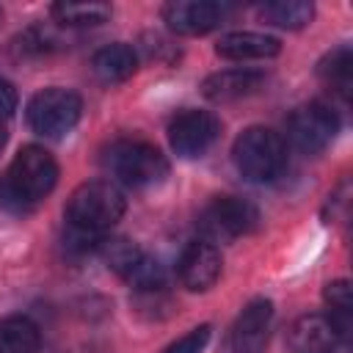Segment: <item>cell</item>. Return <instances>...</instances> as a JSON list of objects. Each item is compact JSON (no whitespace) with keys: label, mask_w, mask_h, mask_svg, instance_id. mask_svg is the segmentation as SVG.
Instances as JSON below:
<instances>
[{"label":"cell","mask_w":353,"mask_h":353,"mask_svg":"<svg viewBox=\"0 0 353 353\" xmlns=\"http://www.w3.org/2000/svg\"><path fill=\"white\" fill-rule=\"evenodd\" d=\"M66 223L72 234L102 237L124 215V193L110 179H91L72 190L66 199Z\"/></svg>","instance_id":"7a4b0ae2"},{"label":"cell","mask_w":353,"mask_h":353,"mask_svg":"<svg viewBox=\"0 0 353 353\" xmlns=\"http://www.w3.org/2000/svg\"><path fill=\"white\" fill-rule=\"evenodd\" d=\"M52 17L69 28H85V25L105 22L110 17V6H105V3H55Z\"/></svg>","instance_id":"ffe728a7"},{"label":"cell","mask_w":353,"mask_h":353,"mask_svg":"<svg viewBox=\"0 0 353 353\" xmlns=\"http://www.w3.org/2000/svg\"><path fill=\"white\" fill-rule=\"evenodd\" d=\"M218 132H221V124L212 113L188 108L171 119L168 143L179 157H199L215 143Z\"/></svg>","instance_id":"ba28073f"},{"label":"cell","mask_w":353,"mask_h":353,"mask_svg":"<svg viewBox=\"0 0 353 353\" xmlns=\"http://www.w3.org/2000/svg\"><path fill=\"white\" fill-rule=\"evenodd\" d=\"M97 251L102 254V259H105L121 279H127V276L135 270V265L146 256V251H143L141 245H135V243H130V240H124V237H102L99 245H97Z\"/></svg>","instance_id":"d6986e66"},{"label":"cell","mask_w":353,"mask_h":353,"mask_svg":"<svg viewBox=\"0 0 353 353\" xmlns=\"http://www.w3.org/2000/svg\"><path fill=\"white\" fill-rule=\"evenodd\" d=\"M14 110H17V88L6 77H0V119L6 121Z\"/></svg>","instance_id":"603a6c76"},{"label":"cell","mask_w":353,"mask_h":353,"mask_svg":"<svg viewBox=\"0 0 353 353\" xmlns=\"http://www.w3.org/2000/svg\"><path fill=\"white\" fill-rule=\"evenodd\" d=\"M320 77H323V83L331 88V91H336L339 97H350V88H353V52H350V47L347 44H342V47H336L334 52H328L323 61H320Z\"/></svg>","instance_id":"e0dca14e"},{"label":"cell","mask_w":353,"mask_h":353,"mask_svg":"<svg viewBox=\"0 0 353 353\" xmlns=\"http://www.w3.org/2000/svg\"><path fill=\"white\" fill-rule=\"evenodd\" d=\"M270 323H273V303L265 301V298L251 301L240 312L234 325H232V347H234V353H259V347L268 339Z\"/></svg>","instance_id":"8fae6325"},{"label":"cell","mask_w":353,"mask_h":353,"mask_svg":"<svg viewBox=\"0 0 353 353\" xmlns=\"http://www.w3.org/2000/svg\"><path fill=\"white\" fill-rule=\"evenodd\" d=\"M221 251L215 248V243L210 240H190L182 254H179V265H176V273H179V281L193 290V292H201V290H210L218 276H221Z\"/></svg>","instance_id":"30bf717a"},{"label":"cell","mask_w":353,"mask_h":353,"mask_svg":"<svg viewBox=\"0 0 353 353\" xmlns=\"http://www.w3.org/2000/svg\"><path fill=\"white\" fill-rule=\"evenodd\" d=\"M58 182V163L44 146H25L17 152L6 179L0 182V207L25 212L30 204L52 193Z\"/></svg>","instance_id":"6da1fadb"},{"label":"cell","mask_w":353,"mask_h":353,"mask_svg":"<svg viewBox=\"0 0 353 353\" xmlns=\"http://www.w3.org/2000/svg\"><path fill=\"white\" fill-rule=\"evenodd\" d=\"M323 298H325V306H328V314H325V317L334 323V328L339 331V336L347 334V328H350V314H353L350 284H347L345 279L331 281V284H325Z\"/></svg>","instance_id":"44dd1931"},{"label":"cell","mask_w":353,"mask_h":353,"mask_svg":"<svg viewBox=\"0 0 353 353\" xmlns=\"http://www.w3.org/2000/svg\"><path fill=\"white\" fill-rule=\"evenodd\" d=\"M237 171L251 182H270L284 165V141L268 127H248L232 146Z\"/></svg>","instance_id":"3957f363"},{"label":"cell","mask_w":353,"mask_h":353,"mask_svg":"<svg viewBox=\"0 0 353 353\" xmlns=\"http://www.w3.org/2000/svg\"><path fill=\"white\" fill-rule=\"evenodd\" d=\"M256 207L245 199L237 196H221L212 199L201 215H199V226L204 232V240L210 243H226V240H237L243 234H248L256 226Z\"/></svg>","instance_id":"8992f818"},{"label":"cell","mask_w":353,"mask_h":353,"mask_svg":"<svg viewBox=\"0 0 353 353\" xmlns=\"http://www.w3.org/2000/svg\"><path fill=\"white\" fill-rule=\"evenodd\" d=\"M281 44L276 36L268 33H254V30H234L223 33L215 44V52L226 61H262L279 55Z\"/></svg>","instance_id":"4fadbf2b"},{"label":"cell","mask_w":353,"mask_h":353,"mask_svg":"<svg viewBox=\"0 0 353 353\" xmlns=\"http://www.w3.org/2000/svg\"><path fill=\"white\" fill-rule=\"evenodd\" d=\"M339 342V331L325 314H303L290 328V347L295 353H331Z\"/></svg>","instance_id":"7c38bea8"},{"label":"cell","mask_w":353,"mask_h":353,"mask_svg":"<svg viewBox=\"0 0 353 353\" xmlns=\"http://www.w3.org/2000/svg\"><path fill=\"white\" fill-rule=\"evenodd\" d=\"M262 80H265V74L259 69H223V72L210 74L201 83V94L210 102H232V99H240V97L256 91L262 85Z\"/></svg>","instance_id":"5bb4252c"},{"label":"cell","mask_w":353,"mask_h":353,"mask_svg":"<svg viewBox=\"0 0 353 353\" xmlns=\"http://www.w3.org/2000/svg\"><path fill=\"white\" fill-rule=\"evenodd\" d=\"M207 342H210V325H199V328H190L176 342H171L163 353H201Z\"/></svg>","instance_id":"7402d4cb"},{"label":"cell","mask_w":353,"mask_h":353,"mask_svg":"<svg viewBox=\"0 0 353 353\" xmlns=\"http://www.w3.org/2000/svg\"><path fill=\"white\" fill-rule=\"evenodd\" d=\"M108 168L130 188H152L168 176V160L143 141H119L108 152Z\"/></svg>","instance_id":"277c9868"},{"label":"cell","mask_w":353,"mask_h":353,"mask_svg":"<svg viewBox=\"0 0 353 353\" xmlns=\"http://www.w3.org/2000/svg\"><path fill=\"white\" fill-rule=\"evenodd\" d=\"M336 130H339V119L325 102H309V105L298 108L287 121L290 141L295 143V149H301L306 154L323 152L334 141Z\"/></svg>","instance_id":"52a82bcc"},{"label":"cell","mask_w":353,"mask_h":353,"mask_svg":"<svg viewBox=\"0 0 353 353\" xmlns=\"http://www.w3.org/2000/svg\"><path fill=\"white\" fill-rule=\"evenodd\" d=\"M226 17V6L210 0H174L163 8V19L174 33L204 36L215 30Z\"/></svg>","instance_id":"9c48e42d"},{"label":"cell","mask_w":353,"mask_h":353,"mask_svg":"<svg viewBox=\"0 0 353 353\" xmlns=\"http://www.w3.org/2000/svg\"><path fill=\"white\" fill-rule=\"evenodd\" d=\"M83 102L69 88H44L28 102V124L44 138H61L80 121Z\"/></svg>","instance_id":"5b68a950"},{"label":"cell","mask_w":353,"mask_h":353,"mask_svg":"<svg viewBox=\"0 0 353 353\" xmlns=\"http://www.w3.org/2000/svg\"><path fill=\"white\" fill-rule=\"evenodd\" d=\"M41 334L30 317L11 314L0 320V353H39Z\"/></svg>","instance_id":"2e32d148"},{"label":"cell","mask_w":353,"mask_h":353,"mask_svg":"<svg viewBox=\"0 0 353 353\" xmlns=\"http://www.w3.org/2000/svg\"><path fill=\"white\" fill-rule=\"evenodd\" d=\"M138 66V55L130 44L116 41V44H105L102 50L94 52L91 58V69L102 83H121L127 80Z\"/></svg>","instance_id":"9a60e30c"},{"label":"cell","mask_w":353,"mask_h":353,"mask_svg":"<svg viewBox=\"0 0 353 353\" xmlns=\"http://www.w3.org/2000/svg\"><path fill=\"white\" fill-rule=\"evenodd\" d=\"M6 146V121L0 119V149Z\"/></svg>","instance_id":"cb8c5ba5"},{"label":"cell","mask_w":353,"mask_h":353,"mask_svg":"<svg viewBox=\"0 0 353 353\" xmlns=\"http://www.w3.org/2000/svg\"><path fill=\"white\" fill-rule=\"evenodd\" d=\"M259 17L276 28H287V30H298L303 25L312 22L314 17V6L306 0H276V3H265L259 8Z\"/></svg>","instance_id":"ac0fdd59"}]
</instances>
